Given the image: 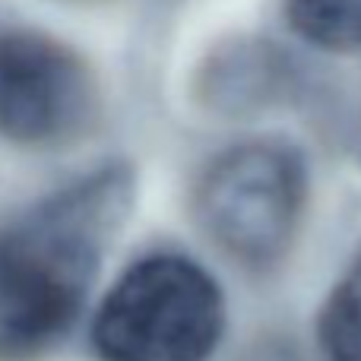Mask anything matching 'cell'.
Masks as SVG:
<instances>
[{"mask_svg": "<svg viewBox=\"0 0 361 361\" xmlns=\"http://www.w3.org/2000/svg\"><path fill=\"white\" fill-rule=\"evenodd\" d=\"M225 326L216 279L187 257L133 263L102 298L92 345L102 361H206Z\"/></svg>", "mask_w": 361, "mask_h": 361, "instance_id": "2", "label": "cell"}, {"mask_svg": "<svg viewBox=\"0 0 361 361\" xmlns=\"http://www.w3.org/2000/svg\"><path fill=\"white\" fill-rule=\"evenodd\" d=\"M124 206L127 180L114 169L0 225V361H32L61 343Z\"/></svg>", "mask_w": 361, "mask_h": 361, "instance_id": "1", "label": "cell"}, {"mask_svg": "<svg viewBox=\"0 0 361 361\" xmlns=\"http://www.w3.org/2000/svg\"><path fill=\"white\" fill-rule=\"evenodd\" d=\"M298 38L324 51H361V0H286Z\"/></svg>", "mask_w": 361, "mask_h": 361, "instance_id": "5", "label": "cell"}, {"mask_svg": "<svg viewBox=\"0 0 361 361\" xmlns=\"http://www.w3.org/2000/svg\"><path fill=\"white\" fill-rule=\"evenodd\" d=\"M320 349L330 361H361V247L320 311Z\"/></svg>", "mask_w": 361, "mask_h": 361, "instance_id": "6", "label": "cell"}, {"mask_svg": "<svg viewBox=\"0 0 361 361\" xmlns=\"http://www.w3.org/2000/svg\"><path fill=\"white\" fill-rule=\"evenodd\" d=\"M305 197L307 178L298 152L254 140L209 162L197 180L193 216L225 257L250 269H267L292 247Z\"/></svg>", "mask_w": 361, "mask_h": 361, "instance_id": "3", "label": "cell"}, {"mask_svg": "<svg viewBox=\"0 0 361 361\" xmlns=\"http://www.w3.org/2000/svg\"><path fill=\"white\" fill-rule=\"evenodd\" d=\"M99 111L80 54L42 32H0V137L19 146L80 140Z\"/></svg>", "mask_w": 361, "mask_h": 361, "instance_id": "4", "label": "cell"}]
</instances>
